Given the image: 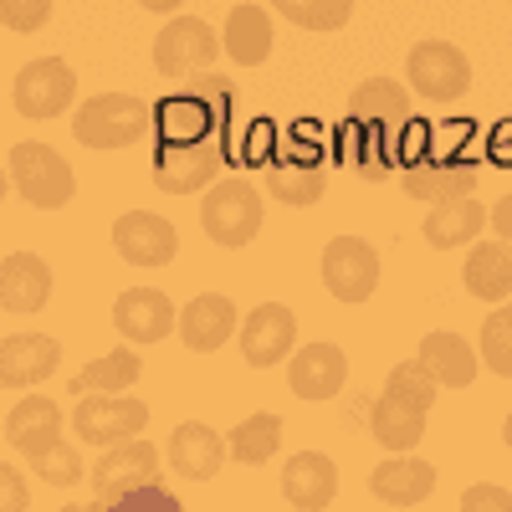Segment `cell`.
<instances>
[{"label": "cell", "instance_id": "1", "mask_svg": "<svg viewBox=\"0 0 512 512\" xmlns=\"http://www.w3.org/2000/svg\"><path fill=\"white\" fill-rule=\"evenodd\" d=\"M436 390L441 384L431 379V369H425L420 359L390 369L384 395L374 400V415H369L374 441L384 451H415L420 436H425V415H431V405H436Z\"/></svg>", "mask_w": 512, "mask_h": 512}, {"label": "cell", "instance_id": "2", "mask_svg": "<svg viewBox=\"0 0 512 512\" xmlns=\"http://www.w3.org/2000/svg\"><path fill=\"white\" fill-rule=\"evenodd\" d=\"M149 123H154V108L134 93H98L77 108L72 118V134L77 144H88V149H128V144H139L149 134Z\"/></svg>", "mask_w": 512, "mask_h": 512}, {"label": "cell", "instance_id": "3", "mask_svg": "<svg viewBox=\"0 0 512 512\" xmlns=\"http://www.w3.org/2000/svg\"><path fill=\"white\" fill-rule=\"evenodd\" d=\"M200 226L205 236L226 246V251H241L256 241V231H262V195H256L251 180L241 175H226L210 185V195L200 200Z\"/></svg>", "mask_w": 512, "mask_h": 512}, {"label": "cell", "instance_id": "4", "mask_svg": "<svg viewBox=\"0 0 512 512\" xmlns=\"http://www.w3.org/2000/svg\"><path fill=\"white\" fill-rule=\"evenodd\" d=\"M11 180H16V195L36 210H62L77 195L72 164L52 144H16L11 149Z\"/></svg>", "mask_w": 512, "mask_h": 512}, {"label": "cell", "instance_id": "5", "mask_svg": "<svg viewBox=\"0 0 512 512\" xmlns=\"http://www.w3.org/2000/svg\"><path fill=\"white\" fill-rule=\"evenodd\" d=\"M395 175H400V190L410 200L436 205V200H451V195H472L482 164L466 159V154H410Z\"/></svg>", "mask_w": 512, "mask_h": 512}, {"label": "cell", "instance_id": "6", "mask_svg": "<svg viewBox=\"0 0 512 512\" xmlns=\"http://www.w3.org/2000/svg\"><path fill=\"white\" fill-rule=\"evenodd\" d=\"M226 52V41L210 31L200 16H175L154 36V72L159 77H195Z\"/></svg>", "mask_w": 512, "mask_h": 512}, {"label": "cell", "instance_id": "7", "mask_svg": "<svg viewBox=\"0 0 512 512\" xmlns=\"http://www.w3.org/2000/svg\"><path fill=\"white\" fill-rule=\"evenodd\" d=\"M149 425V405L144 400H123V390H93L82 395L77 410H72V431L77 441H93V446H108V441H128Z\"/></svg>", "mask_w": 512, "mask_h": 512}, {"label": "cell", "instance_id": "8", "mask_svg": "<svg viewBox=\"0 0 512 512\" xmlns=\"http://www.w3.org/2000/svg\"><path fill=\"white\" fill-rule=\"evenodd\" d=\"M77 98V72L62 57H36L16 72L11 103L21 118H62Z\"/></svg>", "mask_w": 512, "mask_h": 512}, {"label": "cell", "instance_id": "9", "mask_svg": "<svg viewBox=\"0 0 512 512\" xmlns=\"http://www.w3.org/2000/svg\"><path fill=\"white\" fill-rule=\"evenodd\" d=\"M226 139L210 134V139H190V144H164V154L154 159V185L164 195H195L205 185L221 180V154Z\"/></svg>", "mask_w": 512, "mask_h": 512}, {"label": "cell", "instance_id": "10", "mask_svg": "<svg viewBox=\"0 0 512 512\" xmlns=\"http://www.w3.org/2000/svg\"><path fill=\"white\" fill-rule=\"evenodd\" d=\"M323 287L338 303H369L379 287V256L364 236H333L323 246Z\"/></svg>", "mask_w": 512, "mask_h": 512}, {"label": "cell", "instance_id": "11", "mask_svg": "<svg viewBox=\"0 0 512 512\" xmlns=\"http://www.w3.org/2000/svg\"><path fill=\"white\" fill-rule=\"evenodd\" d=\"M154 477H159V456H154V446L149 441H113V451H103V461L93 466V492H98V502L108 507H118V502H128L134 492H144V487H154Z\"/></svg>", "mask_w": 512, "mask_h": 512}, {"label": "cell", "instance_id": "12", "mask_svg": "<svg viewBox=\"0 0 512 512\" xmlns=\"http://www.w3.org/2000/svg\"><path fill=\"white\" fill-rule=\"evenodd\" d=\"M405 72H410V88L431 103H456L472 88V62H466V52L451 47V41H420L405 62Z\"/></svg>", "mask_w": 512, "mask_h": 512}, {"label": "cell", "instance_id": "13", "mask_svg": "<svg viewBox=\"0 0 512 512\" xmlns=\"http://www.w3.org/2000/svg\"><path fill=\"white\" fill-rule=\"evenodd\" d=\"M113 251L128 267H164V262H175L180 236L154 210H128V216L113 221Z\"/></svg>", "mask_w": 512, "mask_h": 512}, {"label": "cell", "instance_id": "14", "mask_svg": "<svg viewBox=\"0 0 512 512\" xmlns=\"http://www.w3.org/2000/svg\"><path fill=\"white\" fill-rule=\"evenodd\" d=\"M344 379H349V359L338 344H303L287 359V384H292L297 400H313V405L333 400L344 390Z\"/></svg>", "mask_w": 512, "mask_h": 512}, {"label": "cell", "instance_id": "15", "mask_svg": "<svg viewBox=\"0 0 512 512\" xmlns=\"http://www.w3.org/2000/svg\"><path fill=\"white\" fill-rule=\"evenodd\" d=\"M57 359H62V344L52 333H11L0 344V384L6 390H36L41 379L57 374Z\"/></svg>", "mask_w": 512, "mask_h": 512}, {"label": "cell", "instance_id": "16", "mask_svg": "<svg viewBox=\"0 0 512 512\" xmlns=\"http://www.w3.org/2000/svg\"><path fill=\"white\" fill-rule=\"evenodd\" d=\"M297 349V318L282 303H262L246 323H241V359L251 369H272L277 359H287Z\"/></svg>", "mask_w": 512, "mask_h": 512}, {"label": "cell", "instance_id": "17", "mask_svg": "<svg viewBox=\"0 0 512 512\" xmlns=\"http://www.w3.org/2000/svg\"><path fill=\"white\" fill-rule=\"evenodd\" d=\"M113 323L128 344H159L169 328H180V313L159 287H128L113 303Z\"/></svg>", "mask_w": 512, "mask_h": 512}, {"label": "cell", "instance_id": "18", "mask_svg": "<svg viewBox=\"0 0 512 512\" xmlns=\"http://www.w3.org/2000/svg\"><path fill=\"white\" fill-rule=\"evenodd\" d=\"M52 297V267L41 262L31 251H11L6 262H0V308L11 318H31L47 308Z\"/></svg>", "mask_w": 512, "mask_h": 512}, {"label": "cell", "instance_id": "19", "mask_svg": "<svg viewBox=\"0 0 512 512\" xmlns=\"http://www.w3.org/2000/svg\"><path fill=\"white\" fill-rule=\"evenodd\" d=\"M369 487L384 507H420L436 492V466L420 461V456H405V451H390V461L374 466Z\"/></svg>", "mask_w": 512, "mask_h": 512}, {"label": "cell", "instance_id": "20", "mask_svg": "<svg viewBox=\"0 0 512 512\" xmlns=\"http://www.w3.org/2000/svg\"><path fill=\"white\" fill-rule=\"evenodd\" d=\"M267 190L282 205H318L328 190V169L318 149H287L282 159L267 164Z\"/></svg>", "mask_w": 512, "mask_h": 512}, {"label": "cell", "instance_id": "21", "mask_svg": "<svg viewBox=\"0 0 512 512\" xmlns=\"http://www.w3.org/2000/svg\"><path fill=\"white\" fill-rule=\"evenodd\" d=\"M231 333H236V308L221 292H200L180 308V338L190 354H216Z\"/></svg>", "mask_w": 512, "mask_h": 512}, {"label": "cell", "instance_id": "22", "mask_svg": "<svg viewBox=\"0 0 512 512\" xmlns=\"http://www.w3.org/2000/svg\"><path fill=\"white\" fill-rule=\"evenodd\" d=\"M282 497L303 512H318L338 497V466L323 451H297L282 466Z\"/></svg>", "mask_w": 512, "mask_h": 512}, {"label": "cell", "instance_id": "23", "mask_svg": "<svg viewBox=\"0 0 512 512\" xmlns=\"http://www.w3.org/2000/svg\"><path fill=\"white\" fill-rule=\"evenodd\" d=\"M226 451H231V441H221V436L210 431V425H200V420L175 425V436H169V466H175L185 482H210V477L221 472Z\"/></svg>", "mask_w": 512, "mask_h": 512}, {"label": "cell", "instance_id": "24", "mask_svg": "<svg viewBox=\"0 0 512 512\" xmlns=\"http://www.w3.org/2000/svg\"><path fill=\"white\" fill-rule=\"evenodd\" d=\"M62 441V410H57V400H16L11 405V415H6V446L16 451V456H41L47 446H57Z\"/></svg>", "mask_w": 512, "mask_h": 512}, {"label": "cell", "instance_id": "25", "mask_svg": "<svg viewBox=\"0 0 512 512\" xmlns=\"http://www.w3.org/2000/svg\"><path fill=\"white\" fill-rule=\"evenodd\" d=\"M420 364L431 369L441 390H466L477 379V349L461 333H425L420 338Z\"/></svg>", "mask_w": 512, "mask_h": 512}, {"label": "cell", "instance_id": "26", "mask_svg": "<svg viewBox=\"0 0 512 512\" xmlns=\"http://www.w3.org/2000/svg\"><path fill=\"white\" fill-rule=\"evenodd\" d=\"M221 41H226V57L236 67H262L272 57V16H267V6H231Z\"/></svg>", "mask_w": 512, "mask_h": 512}, {"label": "cell", "instance_id": "27", "mask_svg": "<svg viewBox=\"0 0 512 512\" xmlns=\"http://www.w3.org/2000/svg\"><path fill=\"white\" fill-rule=\"evenodd\" d=\"M466 292L482 303H507L512 297V246L507 241H477L466 256Z\"/></svg>", "mask_w": 512, "mask_h": 512}, {"label": "cell", "instance_id": "28", "mask_svg": "<svg viewBox=\"0 0 512 512\" xmlns=\"http://www.w3.org/2000/svg\"><path fill=\"white\" fill-rule=\"evenodd\" d=\"M349 118L405 128L410 123V88H400L395 77H369V82H359V88L349 93Z\"/></svg>", "mask_w": 512, "mask_h": 512}, {"label": "cell", "instance_id": "29", "mask_svg": "<svg viewBox=\"0 0 512 512\" xmlns=\"http://www.w3.org/2000/svg\"><path fill=\"white\" fill-rule=\"evenodd\" d=\"M482 205L472 195H451V200H436L431 216H425V241L436 251H451V246H466L472 236H482Z\"/></svg>", "mask_w": 512, "mask_h": 512}, {"label": "cell", "instance_id": "30", "mask_svg": "<svg viewBox=\"0 0 512 512\" xmlns=\"http://www.w3.org/2000/svg\"><path fill=\"white\" fill-rule=\"evenodd\" d=\"M159 128H164V139H169V144H190V139H210V134H221L216 113H210L200 98H190V93L169 98V103L159 108ZM221 139H226V134H221Z\"/></svg>", "mask_w": 512, "mask_h": 512}, {"label": "cell", "instance_id": "31", "mask_svg": "<svg viewBox=\"0 0 512 512\" xmlns=\"http://www.w3.org/2000/svg\"><path fill=\"white\" fill-rule=\"evenodd\" d=\"M144 364L134 349H113L103 359H93L88 369H77L72 379V395H93V390H128V384H139Z\"/></svg>", "mask_w": 512, "mask_h": 512}, {"label": "cell", "instance_id": "32", "mask_svg": "<svg viewBox=\"0 0 512 512\" xmlns=\"http://www.w3.org/2000/svg\"><path fill=\"white\" fill-rule=\"evenodd\" d=\"M231 441V456L241 461V466H262V461H272L277 456V441H282V420L277 415H251V420H241L236 431L226 436Z\"/></svg>", "mask_w": 512, "mask_h": 512}, {"label": "cell", "instance_id": "33", "mask_svg": "<svg viewBox=\"0 0 512 512\" xmlns=\"http://www.w3.org/2000/svg\"><path fill=\"white\" fill-rule=\"evenodd\" d=\"M272 6L303 31H344L354 16V0H272Z\"/></svg>", "mask_w": 512, "mask_h": 512}, {"label": "cell", "instance_id": "34", "mask_svg": "<svg viewBox=\"0 0 512 512\" xmlns=\"http://www.w3.org/2000/svg\"><path fill=\"white\" fill-rule=\"evenodd\" d=\"M482 364L502 379H512V303H502L482 323Z\"/></svg>", "mask_w": 512, "mask_h": 512}, {"label": "cell", "instance_id": "35", "mask_svg": "<svg viewBox=\"0 0 512 512\" xmlns=\"http://www.w3.org/2000/svg\"><path fill=\"white\" fill-rule=\"evenodd\" d=\"M31 472L47 482V487H72V482H82V461H77L72 441H57V446H47L41 456H31Z\"/></svg>", "mask_w": 512, "mask_h": 512}, {"label": "cell", "instance_id": "36", "mask_svg": "<svg viewBox=\"0 0 512 512\" xmlns=\"http://www.w3.org/2000/svg\"><path fill=\"white\" fill-rule=\"evenodd\" d=\"M190 98H200L210 113H216V123H221V134H226V113L236 108V88H231V77H221V72H205V77H190V88H185Z\"/></svg>", "mask_w": 512, "mask_h": 512}, {"label": "cell", "instance_id": "37", "mask_svg": "<svg viewBox=\"0 0 512 512\" xmlns=\"http://www.w3.org/2000/svg\"><path fill=\"white\" fill-rule=\"evenodd\" d=\"M52 16V0H0V21H6L11 36H26V31H41Z\"/></svg>", "mask_w": 512, "mask_h": 512}, {"label": "cell", "instance_id": "38", "mask_svg": "<svg viewBox=\"0 0 512 512\" xmlns=\"http://www.w3.org/2000/svg\"><path fill=\"white\" fill-rule=\"evenodd\" d=\"M461 507L466 512H512V492H502V487H492V482H482V487H466L461 492Z\"/></svg>", "mask_w": 512, "mask_h": 512}, {"label": "cell", "instance_id": "39", "mask_svg": "<svg viewBox=\"0 0 512 512\" xmlns=\"http://www.w3.org/2000/svg\"><path fill=\"white\" fill-rule=\"evenodd\" d=\"M492 231L512 246V195H502V200L492 205Z\"/></svg>", "mask_w": 512, "mask_h": 512}, {"label": "cell", "instance_id": "40", "mask_svg": "<svg viewBox=\"0 0 512 512\" xmlns=\"http://www.w3.org/2000/svg\"><path fill=\"white\" fill-rule=\"evenodd\" d=\"M0 482H6V507H21V472L6 461V472H0Z\"/></svg>", "mask_w": 512, "mask_h": 512}, {"label": "cell", "instance_id": "41", "mask_svg": "<svg viewBox=\"0 0 512 512\" xmlns=\"http://www.w3.org/2000/svg\"><path fill=\"white\" fill-rule=\"evenodd\" d=\"M139 6H144V11H180L185 0H139Z\"/></svg>", "mask_w": 512, "mask_h": 512}, {"label": "cell", "instance_id": "42", "mask_svg": "<svg viewBox=\"0 0 512 512\" xmlns=\"http://www.w3.org/2000/svg\"><path fill=\"white\" fill-rule=\"evenodd\" d=\"M502 441H507V451H512V415H507V425H502Z\"/></svg>", "mask_w": 512, "mask_h": 512}]
</instances>
